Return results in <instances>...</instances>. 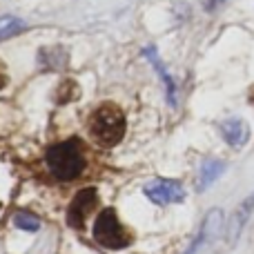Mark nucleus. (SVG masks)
Here are the masks:
<instances>
[{
	"instance_id": "1",
	"label": "nucleus",
	"mask_w": 254,
	"mask_h": 254,
	"mask_svg": "<svg viewBox=\"0 0 254 254\" xmlns=\"http://www.w3.org/2000/svg\"><path fill=\"white\" fill-rule=\"evenodd\" d=\"M47 167L58 181H74L85 170V154L80 147V140L71 138L65 143H58L47 149Z\"/></svg>"
},
{
	"instance_id": "2",
	"label": "nucleus",
	"mask_w": 254,
	"mask_h": 254,
	"mask_svg": "<svg viewBox=\"0 0 254 254\" xmlns=\"http://www.w3.org/2000/svg\"><path fill=\"white\" fill-rule=\"evenodd\" d=\"M89 134L103 147H114L125 136V114L114 103H105L94 110L89 119Z\"/></svg>"
},
{
	"instance_id": "3",
	"label": "nucleus",
	"mask_w": 254,
	"mask_h": 254,
	"mask_svg": "<svg viewBox=\"0 0 254 254\" xmlns=\"http://www.w3.org/2000/svg\"><path fill=\"white\" fill-rule=\"evenodd\" d=\"M94 239L101 246L110 248V250H121V248L129 246V234L121 225L119 216H116V212L112 207H107V210H103L98 214L96 223H94Z\"/></svg>"
},
{
	"instance_id": "4",
	"label": "nucleus",
	"mask_w": 254,
	"mask_h": 254,
	"mask_svg": "<svg viewBox=\"0 0 254 254\" xmlns=\"http://www.w3.org/2000/svg\"><path fill=\"white\" fill-rule=\"evenodd\" d=\"M145 196L156 205H170V203H181L185 198V190L179 181L156 179L145 185Z\"/></svg>"
},
{
	"instance_id": "5",
	"label": "nucleus",
	"mask_w": 254,
	"mask_h": 254,
	"mask_svg": "<svg viewBox=\"0 0 254 254\" xmlns=\"http://www.w3.org/2000/svg\"><path fill=\"white\" fill-rule=\"evenodd\" d=\"M98 203V192L94 188L80 190L78 194L74 196V201L69 203V210H67V223L71 228H80L85 223V219L89 216V212L96 207Z\"/></svg>"
},
{
	"instance_id": "6",
	"label": "nucleus",
	"mask_w": 254,
	"mask_h": 254,
	"mask_svg": "<svg viewBox=\"0 0 254 254\" xmlns=\"http://www.w3.org/2000/svg\"><path fill=\"white\" fill-rule=\"evenodd\" d=\"M221 136L232 147H243L248 143V138H250V127L241 119H230L225 123H221Z\"/></svg>"
},
{
	"instance_id": "7",
	"label": "nucleus",
	"mask_w": 254,
	"mask_h": 254,
	"mask_svg": "<svg viewBox=\"0 0 254 254\" xmlns=\"http://www.w3.org/2000/svg\"><path fill=\"white\" fill-rule=\"evenodd\" d=\"M252 210H254V194H252V196H248L246 201H243L241 205L237 207V212L232 214V221H230V225H228V239H230V243H234L239 239L241 230L246 228L248 219H250Z\"/></svg>"
},
{
	"instance_id": "8",
	"label": "nucleus",
	"mask_w": 254,
	"mask_h": 254,
	"mask_svg": "<svg viewBox=\"0 0 254 254\" xmlns=\"http://www.w3.org/2000/svg\"><path fill=\"white\" fill-rule=\"evenodd\" d=\"M221 219H223V212H221V210H212L210 214L205 216V223H203L201 234H198L196 243H194V246L188 250V254H194V252H196V250H198V246H201L203 241H207V237H214L216 230L221 228Z\"/></svg>"
},
{
	"instance_id": "9",
	"label": "nucleus",
	"mask_w": 254,
	"mask_h": 254,
	"mask_svg": "<svg viewBox=\"0 0 254 254\" xmlns=\"http://www.w3.org/2000/svg\"><path fill=\"white\" fill-rule=\"evenodd\" d=\"M145 56L152 61V65L156 67V71L161 74L163 83H165V87H167V101H170V105H176V85H174V80H172V76L165 71V67H163V63H161V58H158V54L154 52L152 47H149V49H145Z\"/></svg>"
},
{
	"instance_id": "10",
	"label": "nucleus",
	"mask_w": 254,
	"mask_h": 254,
	"mask_svg": "<svg viewBox=\"0 0 254 254\" xmlns=\"http://www.w3.org/2000/svg\"><path fill=\"white\" fill-rule=\"evenodd\" d=\"M223 170H225V165L221 161H205L201 165V174H198V190H205L207 185H212L216 179H219L221 174H223Z\"/></svg>"
},
{
	"instance_id": "11",
	"label": "nucleus",
	"mask_w": 254,
	"mask_h": 254,
	"mask_svg": "<svg viewBox=\"0 0 254 254\" xmlns=\"http://www.w3.org/2000/svg\"><path fill=\"white\" fill-rule=\"evenodd\" d=\"M40 65L49 67V69H61L63 65L67 63V54L63 52L61 47H54V49H40V56H38Z\"/></svg>"
},
{
	"instance_id": "12",
	"label": "nucleus",
	"mask_w": 254,
	"mask_h": 254,
	"mask_svg": "<svg viewBox=\"0 0 254 254\" xmlns=\"http://www.w3.org/2000/svg\"><path fill=\"white\" fill-rule=\"evenodd\" d=\"M22 29H25V22L18 20V18H13V16L0 18V40L9 38V36L18 34V31H22Z\"/></svg>"
},
{
	"instance_id": "13",
	"label": "nucleus",
	"mask_w": 254,
	"mask_h": 254,
	"mask_svg": "<svg viewBox=\"0 0 254 254\" xmlns=\"http://www.w3.org/2000/svg\"><path fill=\"white\" fill-rule=\"evenodd\" d=\"M74 98H78V85H76L74 80H63L58 92H56V101L69 103V101H74Z\"/></svg>"
},
{
	"instance_id": "14",
	"label": "nucleus",
	"mask_w": 254,
	"mask_h": 254,
	"mask_svg": "<svg viewBox=\"0 0 254 254\" xmlns=\"http://www.w3.org/2000/svg\"><path fill=\"white\" fill-rule=\"evenodd\" d=\"M13 225L20 230H27V232H36V230L40 228V221L36 219L34 214H27V212H18L16 216H13Z\"/></svg>"
},
{
	"instance_id": "15",
	"label": "nucleus",
	"mask_w": 254,
	"mask_h": 254,
	"mask_svg": "<svg viewBox=\"0 0 254 254\" xmlns=\"http://www.w3.org/2000/svg\"><path fill=\"white\" fill-rule=\"evenodd\" d=\"M225 0H203V4H205V9L207 11H212V9H216V7H221Z\"/></svg>"
},
{
	"instance_id": "16",
	"label": "nucleus",
	"mask_w": 254,
	"mask_h": 254,
	"mask_svg": "<svg viewBox=\"0 0 254 254\" xmlns=\"http://www.w3.org/2000/svg\"><path fill=\"white\" fill-rule=\"evenodd\" d=\"M7 85V71H4V65L0 63V89Z\"/></svg>"
},
{
	"instance_id": "17",
	"label": "nucleus",
	"mask_w": 254,
	"mask_h": 254,
	"mask_svg": "<svg viewBox=\"0 0 254 254\" xmlns=\"http://www.w3.org/2000/svg\"><path fill=\"white\" fill-rule=\"evenodd\" d=\"M250 101H252V103H254V92H252V98H250Z\"/></svg>"
}]
</instances>
